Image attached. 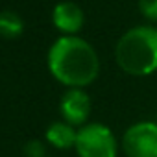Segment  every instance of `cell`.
Masks as SVG:
<instances>
[{
	"mask_svg": "<svg viewBox=\"0 0 157 157\" xmlns=\"http://www.w3.org/2000/svg\"><path fill=\"white\" fill-rule=\"evenodd\" d=\"M46 68L67 89H87L100 76V57L83 37L59 35L46 52Z\"/></svg>",
	"mask_w": 157,
	"mask_h": 157,
	"instance_id": "obj_1",
	"label": "cell"
},
{
	"mask_svg": "<svg viewBox=\"0 0 157 157\" xmlns=\"http://www.w3.org/2000/svg\"><path fill=\"white\" fill-rule=\"evenodd\" d=\"M115 61L135 78L157 72V26L139 24L124 32L115 44Z\"/></svg>",
	"mask_w": 157,
	"mask_h": 157,
	"instance_id": "obj_2",
	"label": "cell"
},
{
	"mask_svg": "<svg viewBox=\"0 0 157 157\" xmlns=\"http://www.w3.org/2000/svg\"><path fill=\"white\" fill-rule=\"evenodd\" d=\"M74 150L78 157H117L118 139L109 126L102 122H87L78 128Z\"/></svg>",
	"mask_w": 157,
	"mask_h": 157,
	"instance_id": "obj_3",
	"label": "cell"
},
{
	"mask_svg": "<svg viewBox=\"0 0 157 157\" xmlns=\"http://www.w3.org/2000/svg\"><path fill=\"white\" fill-rule=\"evenodd\" d=\"M120 148L128 157H157V122L131 124L122 135Z\"/></svg>",
	"mask_w": 157,
	"mask_h": 157,
	"instance_id": "obj_4",
	"label": "cell"
},
{
	"mask_svg": "<svg viewBox=\"0 0 157 157\" xmlns=\"http://www.w3.org/2000/svg\"><path fill=\"white\" fill-rule=\"evenodd\" d=\"M91 109L93 102L85 89H67L59 100L61 120H65L74 128H82L89 122Z\"/></svg>",
	"mask_w": 157,
	"mask_h": 157,
	"instance_id": "obj_5",
	"label": "cell"
},
{
	"mask_svg": "<svg viewBox=\"0 0 157 157\" xmlns=\"http://www.w3.org/2000/svg\"><path fill=\"white\" fill-rule=\"evenodd\" d=\"M52 26L59 35H78L85 26V13L80 4L72 0H61L52 10Z\"/></svg>",
	"mask_w": 157,
	"mask_h": 157,
	"instance_id": "obj_6",
	"label": "cell"
},
{
	"mask_svg": "<svg viewBox=\"0 0 157 157\" xmlns=\"http://www.w3.org/2000/svg\"><path fill=\"white\" fill-rule=\"evenodd\" d=\"M78 137V128L67 124L65 120H54L44 131V140L56 150H74Z\"/></svg>",
	"mask_w": 157,
	"mask_h": 157,
	"instance_id": "obj_7",
	"label": "cell"
},
{
	"mask_svg": "<svg viewBox=\"0 0 157 157\" xmlns=\"http://www.w3.org/2000/svg\"><path fill=\"white\" fill-rule=\"evenodd\" d=\"M24 19L13 10L0 11V37L2 39H19L24 33Z\"/></svg>",
	"mask_w": 157,
	"mask_h": 157,
	"instance_id": "obj_8",
	"label": "cell"
},
{
	"mask_svg": "<svg viewBox=\"0 0 157 157\" xmlns=\"http://www.w3.org/2000/svg\"><path fill=\"white\" fill-rule=\"evenodd\" d=\"M139 11L148 24L157 22V0H137Z\"/></svg>",
	"mask_w": 157,
	"mask_h": 157,
	"instance_id": "obj_9",
	"label": "cell"
},
{
	"mask_svg": "<svg viewBox=\"0 0 157 157\" xmlns=\"http://www.w3.org/2000/svg\"><path fill=\"white\" fill-rule=\"evenodd\" d=\"M24 155L26 157H46V150H44V144L37 139H32L26 142L24 146Z\"/></svg>",
	"mask_w": 157,
	"mask_h": 157,
	"instance_id": "obj_10",
	"label": "cell"
}]
</instances>
